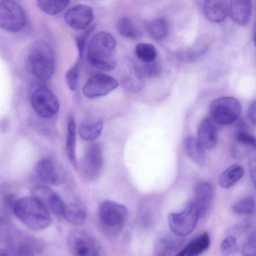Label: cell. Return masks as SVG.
<instances>
[{"instance_id":"obj_9","label":"cell","mask_w":256,"mask_h":256,"mask_svg":"<svg viewBox=\"0 0 256 256\" xmlns=\"http://www.w3.org/2000/svg\"><path fill=\"white\" fill-rule=\"evenodd\" d=\"M6 236L8 248L14 256H34L41 252L44 248L41 240L27 234L7 232Z\"/></svg>"},{"instance_id":"obj_34","label":"cell","mask_w":256,"mask_h":256,"mask_svg":"<svg viewBox=\"0 0 256 256\" xmlns=\"http://www.w3.org/2000/svg\"><path fill=\"white\" fill-rule=\"evenodd\" d=\"M80 62L76 61L66 74V82L72 90H74L77 86L80 74Z\"/></svg>"},{"instance_id":"obj_18","label":"cell","mask_w":256,"mask_h":256,"mask_svg":"<svg viewBox=\"0 0 256 256\" xmlns=\"http://www.w3.org/2000/svg\"><path fill=\"white\" fill-rule=\"evenodd\" d=\"M216 124L211 118L206 117L198 124L196 138L204 148L213 149L216 146L218 130Z\"/></svg>"},{"instance_id":"obj_5","label":"cell","mask_w":256,"mask_h":256,"mask_svg":"<svg viewBox=\"0 0 256 256\" xmlns=\"http://www.w3.org/2000/svg\"><path fill=\"white\" fill-rule=\"evenodd\" d=\"M242 105L235 98L223 96L214 100L210 106L211 118L220 125H229L236 122L240 116Z\"/></svg>"},{"instance_id":"obj_33","label":"cell","mask_w":256,"mask_h":256,"mask_svg":"<svg viewBox=\"0 0 256 256\" xmlns=\"http://www.w3.org/2000/svg\"><path fill=\"white\" fill-rule=\"evenodd\" d=\"M94 28V24L90 26H89L85 29L84 32L76 37V41L78 54L77 60L82 61L89 37L92 32Z\"/></svg>"},{"instance_id":"obj_11","label":"cell","mask_w":256,"mask_h":256,"mask_svg":"<svg viewBox=\"0 0 256 256\" xmlns=\"http://www.w3.org/2000/svg\"><path fill=\"white\" fill-rule=\"evenodd\" d=\"M104 166L103 152L98 143L91 144L86 149L81 163V173L87 181L96 180L100 175Z\"/></svg>"},{"instance_id":"obj_32","label":"cell","mask_w":256,"mask_h":256,"mask_svg":"<svg viewBox=\"0 0 256 256\" xmlns=\"http://www.w3.org/2000/svg\"><path fill=\"white\" fill-rule=\"evenodd\" d=\"M255 207L254 198L253 197L248 196L235 203L232 206V210L236 214L250 215L254 212Z\"/></svg>"},{"instance_id":"obj_17","label":"cell","mask_w":256,"mask_h":256,"mask_svg":"<svg viewBox=\"0 0 256 256\" xmlns=\"http://www.w3.org/2000/svg\"><path fill=\"white\" fill-rule=\"evenodd\" d=\"M184 244L182 236L172 232H164L160 234L156 238L154 252L155 256H170L176 254L181 250Z\"/></svg>"},{"instance_id":"obj_31","label":"cell","mask_w":256,"mask_h":256,"mask_svg":"<svg viewBox=\"0 0 256 256\" xmlns=\"http://www.w3.org/2000/svg\"><path fill=\"white\" fill-rule=\"evenodd\" d=\"M135 52L138 58L144 62L154 60L157 55L155 47L146 42L138 44L136 46Z\"/></svg>"},{"instance_id":"obj_26","label":"cell","mask_w":256,"mask_h":256,"mask_svg":"<svg viewBox=\"0 0 256 256\" xmlns=\"http://www.w3.org/2000/svg\"><path fill=\"white\" fill-rule=\"evenodd\" d=\"M103 126V121L100 118L95 120L85 121L80 124L78 133L84 140L92 142L100 136Z\"/></svg>"},{"instance_id":"obj_42","label":"cell","mask_w":256,"mask_h":256,"mask_svg":"<svg viewBox=\"0 0 256 256\" xmlns=\"http://www.w3.org/2000/svg\"><path fill=\"white\" fill-rule=\"evenodd\" d=\"M249 168L250 171V174L252 178V180L253 181L254 184H255L256 181V162L255 158L249 162Z\"/></svg>"},{"instance_id":"obj_20","label":"cell","mask_w":256,"mask_h":256,"mask_svg":"<svg viewBox=\"0 0 256 256\" xmlns=\"http://www.w3.org/2000/svg\"><path fill=\"white\" fill-rule=\"evenodd\" d=\"M203 13L210 22L218 24L226 18L228 13L226 0H204Z\"/></svg>"},{"instance_id":"obj_40","label":"cell","mask_w":256,"mask_h":256,"mask_svg":"<svg viewBox=\"0 0 256 256\" xmlns=\"http://www.w3.org/2000/svg\"><path fill=\"white\" fill-rule=\"evenodd\" d=\"M252 224V220L250 218H246L232 228L230 232H232V234L244 233L248 231L250 229Z\"/></svg>"},{"instance_id":"obj_35","label":"cell","mask_w":256,"mask_h":256,"mask_svg":"<svg viewBox=\"0 0 256 256\" xmlns=\"http://www.w3.org/2000/svg\"><path fill=\"white\" fill-rule=\"evenodd\" d=\"M238 246L236 238L232 235L226 236L222 242L220 252L224 256H230L238 250Z\"/></svg>"},{"instance_id":"obj_36","label":"cell","mask_w":256,"mask_h":256,"mask_svg":"<svg viewBox=\"0 0 256 256\" xmlns=\"http://www.w3.org/2000/svg\"><path fill=\"white\" fill-rule=\"evenodd\" d=\"M256 234L255 232L251 233L246 238L242 248L244 255L254 256L256 254Z\"/></svg>"},{"instance_id":"obj_10","label":"cell","mask_w":256,"mask_h":256,"mask_svg":"<svg viewBox=\"0 0 256 256\" xmlns=\"http://www.w3.org/2000/svg\"><path fill=\"white\" fill-rule=\"evenodd\" d=\"M31 104L36 113L43 118H50L58 111V101L48 88L40 86L36 89L31 96Z\"/></svg>"},{"instance_id":"obj_7","label":"cell","mask_w":256,"mask_h":256,"mask_svg":"<svg viewBox=\"0 0 256 256\" xmlns=\"http://www.w3.org/2000/svg\"><path fill=\"white\" fill-rule=\"evenodd\" d=\"M200 218L198 209L194 201L188 202L179 212L168 215V226L171 232L178 236L190 234L195 228Z\"/></svg>"},{"instance_id":"obj_12","label":"cell","mask_w":256,"mask_h":256,"mask_svg":"<svg viewBox=\"0 0 256 256\" xmlns=\"http://www.w3.org/2000/svg\"><path fill=\"white\" fill-rule=\"evenodd\" d=\"M118 80L114 77L104 74H96L85 82L82 92L89 98L106 96L117 88Z\"/></svg>"},{"instance_id":"obj_4","label":"cell","mask_w":256,"mask_h":256,"mask_svg":"<svg viewBox=\"0 0 256 256\" xmlns=\"http://www.w3.org/2000/svg\"><path fill=\"white\" fill-rule=\"evenodd\" d=\"M98 216L103 232L106 236L114 238L122 230L128 216V210L120 204L106 200L100 205Z\"/></svg>"},{"instance_id":"obj_3","label":"cell","mask_w":256,"mask_h":256,"mask_svg":"<svg viewBox=\"0 0 256 256\" xmlns=\"http://www.w3.org/2000/svg\"><path fill=\"white\" fill-rule=\"evenodd\" d=\"M30 72L37 79L46 81L52 78L55 70L53 49L47 42L39 40L32 46L27 58Z\"/></svg>"},{"instance_id":"obj_38","label":"cell","mask_w":256,"mask_h":256,"mask_svg":"<svg viewBox=\"0 0 256 256\" xmlns=\"http://www.w3.org/2000/svg\"><path fill=\"white\" fill-rule=\"evenodd\" d=\"M142 72L150 78L156 77L160 73V66L154 60L144 62Z\"/></svg>"},{"instance_id":"obj_15","label":"cell","mask_w":256,"mask_h":256,"mask_svg":"<svg viewBox=\"0 0 256 256\" xmlns=\"http://www.w3.org/2000/svg\"><path fill=\"white\" fill-rule=\"evenodd\" d=\"M31 196L38 200L48 212L58 217L63 216L65 203L54 190L44 186H36Z\"/></svg>"},{"instance_id":"obj_41","label":"cell","mask_w":256,"mask_h":256,"mask_svg":"<svg viewBox=\"0 0 256 256\" xmlns=\"http://www.w3.org/2000/svg\"><path fill=\"white\" fill-rule=\"evenodd\" d=\"M248 118L250 122L256 124V100L253 101L249 106L248 111Z\"/></svg>"},{"instance_id":"obj_1","label":"cell","mask_w":256,"mask_h":256,"mask_svg":"<svg viewBox=\"0 0 256 256\" xmlns=\"http://www.w3.org/2000/svg\"><path fill=\"white\" fill-rule=\"evenodd\" d=\"M88 62L102 70L110 71L116 65V42L110 34L101 32L91 38L86 50Z\"/></svg>"},{"instance_id":"obj_37","label":"cell","mask_w":256,"mask_h":256,"mask_svg":"<svg viewBox=\"0 0 256 256\" xmlns=\"http://www.w3.org/2000/svg\"><path fill=\"white\" fill-rule=\"evenodd\" d=\"M17 199L15 195L12 192L4 190L2 192V204L5 211L8 214L13 212L14 205Z\"/></svg>"},{"instance_id":"obj_24","label":"cell","mask_w":256,"mask_h":256,"mask_svg":"<svg viewBox=\"0 0 256 256\" xmlns=\"http://www.w3.org/2000/svg\"><path fill=\"white\" fill-rule=\"evenodd\" d=\"M66 142V152L68 159L72 166L76 169V125L74 118L72 115H70L68 118Z\"/></svg>"},{"instance_id":"obj_19","label":"cell","mask_w":256,"mask_h":256,"mask_svg":"<svg viewBox=\"0 0 256 256\" xmlns=\"http://www.w3.org/2000/svg\"><path fill=\"white\" fill-rule=\"evenodd\" d=\"M214 197V188L208 182L197 184L194 188V201L200 217H204L210 210Z\"/></svg>"},{"instance_id":"obj_2","label":"cell","mask_w":256,"mask_h":256,"mask_svg":"<svg viewBox=\"0 0 256 256\" xmlns=\"http://www.w3.org/2000/svg\"><path fill=\"white\" fill-rule=\"evenodd\" d=\"M13 212L25 226L34 230L45 229L52 222L49 212L32 196L17 199Z\"/></svg>"},{"instance_id":"obj_23","label":"cell","mask_w":256,"mask_h":256,"mask_svg":"<svg viewBox=\"0 0 256 256\" xmlns=\"http://www.w3.org/2000/svg\"><path fill=\"white\" fill-rule=\"evenodd\" d=\"M210 244L209 234L204 232L193 238L176 254L178 256H196L206 250Z\"/></svg>"},{"instance_id":"obj_13","label":"cell","mask_w":256,"mask_h":256,"mask_svg":"<svg viewBox=\"0 0 256 256\" xmlns=\"http://www.w3.org/2000/svg\"><path fill=\"white\" fill-rule=\"evenodd\" d=\"M34 171L39 180L44 184L59 186L65 180V172L62 166L50 158L40 160L36 164Z\"/></svg>"},{"instance_id":"obj_28","label":"cell","mask_w":256,"mask_h":256,"mask_svg":"<svg viewBox=\"0 0 256 256\" xmlns=\"http://www.w3.org/2000/svg\"><path fill=\"white\" fill-rule=\"evenodd\" d=\"M117 28L122 36L129 39L136 40L142 36L140 29L128 17H122L119 20Z\"/></svg>"},{"instance_id":"obj_25","label":"cell","mask_w":256,"mask_h":256,"mask_svg":"<svg viewBox=\"0 0 256 256\" xmlns=\"http://www.w3.org/2000/svg\"><path fill=\"white\" fill-rule=\"evenodd\" d=\"M184 146L190 158L198 166H204L206 162L204 148L194 136H188L184 140Z\"/></svg>"},{"instance_id":"obj_14","label":"cell","mask_w":256,"mask_h":256,"mask_svg":"<svg viewBox=\"0 0 256 256\" xmlns=\"http://www.w3.org/2000/svg\"><path fill=\"white\" fill-rule=\"evenodd\" d=\"M120 82L123 88L131 93H138L144 86L142 71L131 58H126L122 66Z\"/></svg>"},{"instance_id":"obj_21","label":"cell","mask_w":256,"mask_h":256,"mask_svg":"<svg viewBox=\"0 0 256 256\" xmlns=\"http://www.w3.org/2000/svg\"><path fill=\"white\" fill-rule=\"evenodd\" d=\"M252 0H230L229 13L232 20L238 24L244 26L250 20Z\"/></svg>"},{"instance_id":"obj_6","label":"cell","mask_w":256,"mask_h":256,"mask_svg":"<svg viewBox=\"0 0 256 256\" xmlns=\"http://www.w3.org/2000/svg\"><path fill=\"white\" fill-rule=\"evenodd\" d=\"M26 17L22 7L13 0H0V28L15 33L25 26Z\"/></svg>"},{"instance_id":"obj_27","label":"cell","mask_w":256,"mask_h":256,"mask_svg":"<svg viewBox=\"0 0 256 256\" xmlns=\"http://www.w3.org/2000/svg\"><path fill=\"white\" fill-rule=\"evenodd\" d=\"M244 173V170L242 166L232 164L220 174L218 178V184L224 188H229L242 178Z\"/></svg>"},{"instance_id":"obj_22","label":"cell","mask_w":256,"mask_h":256,"mask_svg":"<svg viewBox=\"0 0 256 256\" xmlns=\"http://www.w3.org/2000/svg\"><path fill=\"white\" fill-rule=\"evenodd\" d=\"M86 210L83 203L78 200L66 204L63 217L70 224L79 226L82 224L86 218Z\"/></svg>"},{"instance_id":"obj_29","label":"cell","mask_w":256,"mask_h":256,"mask_svg":"<svg viewBox=\"0 0 256 256\" xmlns=\"http://www.w3.org/2000/svg\"><path fill=\"white\" fill-rule=\"evenodd\" d=\"M40 8L44 13L56 15L63 11L68 6L70 0H36Z\"/></svg>"},{"instance_id":"obj_16","label":"cell","mask_w":256,"mask_h":256,"mask_svg":"<svg viewBox=\"0 0 256 256\" xmlns=\"http://www.w3.org/2000/svg\"><path fill=\"white\" fill-rule=\"evenodd\" d=\"M94 18V10L87 5L79 4L68 10L64 20L68 25L76 30H85Z\"/></svg>"},{"instance_id":"obj_30","label":"cell","mask_w":256,"mask_h":256,"mask_svg":"<svg viewBox=\"0 0 256 256\" xmlns=\"http://www.w3.org/2000/svg\"><path fill=\"white\" fill-rule=\"evenodd\" d=\"M148 31L154 39L158 40L165 38L168 32V25L166 19L158 18L151 22L148 26Z\"/></svg>"},{"instance_id":"obj_39","label":"cell","mask_w":256,"mask_h":256,"mask_svg":"<svg viewBox=\"0 0 256 256\" xmlns=\"http://www.w3.org/2000/svg\"><path fill=\"white\" fill-rule=\"evenodd\" d=\"M236 140L240 144L254 148L256 147L255 138L246 132H238L236 134Z\"/></svg>"},{"instance_id":"obj_8","label":"cell","mask_w":256,"mask_h":256,"mask_svg":"<svg viewBox=\"0 0 256 256\" xmlns=\"http://www.w3.org/2000/svg\"><path fill=\"white\" fill-rule=\"evenodd\" d=\"M67 246L70 254L75 256H97L102 252L100 244L92 236L78 229L70 232Z\"/></svg>"}]
</instances>
